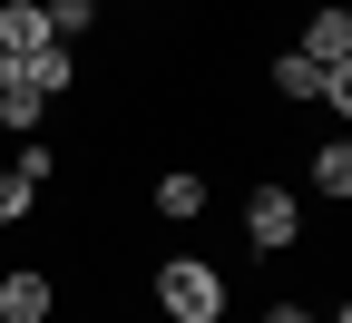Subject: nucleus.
<instances>
[{"label": "nucleus", "mask_w": 352, "mask_h": 323, "mask_svg": "<svg viewBox=\"0 0 352 323\" xmlns=\"http://www.w3.org/2000/svg\"><path fill=\"white\" fill-rule=\"evenodd\" d=\"M226 274H215L206 255H176V264H157V313L166 323H226Z\"/></svg>", "instance_id": "f257e3e1"}, {"label": "nucleus", "mask_w": 352, "mask_h": 323, "mask_svg": "<svg viewBox=\"0 0 352 323\" xmlns=\"http://www.w3.org/2000/svg\"><path fill=\"white\" fill-rule=\"evenodd\" d=\"M245 245L254 255H294L303 245V196L294 187H254L245 196Z\"/></svg>", "instance_id": "f03ea898"}, {"label": "nucleus", "mask_w": 352, "mask_h": 323, "mask_svg": "<svg viewBox=\"0 0 352 323\" xmlns=\"http://www.w3.org/2000/svg\"><path fill=\"white\" fill-rule=\"evenodd\" d=\"M50 313H59V284L39 264H10V274H0V323H50Z\"/></svg>", "instance_id": "7ed1b4c3"}, {"label": "nucleus", "mask_w": 352, "mask_h": 323, "mask_svg": "<svg viewBox=\"0 0 352 323\" xmlns=\"http://www.w3.org/2000/svg\"><path fill=\"white\" fill-rule=\"evenodd\" d=\"M294 59H314V69H352V10H342V0H333V10H314V20H303Z\"/></svg>", "instance_id": "20e7f679"}, {"label": "nucleus", "mask_w": 352, "mask_h": 323, "mask_svg": "<svg viewBox=\"0 0 352 323\" xmlns=\"http://www.w3.org/2000/svg\"><path fill=\"white\" fill-rule=\"evenodd\" d=\"M206 206H215V187H206V167H166V176H157V216H166V225H196Z\"/></svg>", "instance_id": "39448f33"}, {"label": "nucleus", "mask_w": 352, "mask_h": 323, "mask_svg": "<svg viewBox=\"0 0 352 323\" xmlns=\"http://www.w3.org/2000/svg\"><path fill=\"white\" fill-rule=\"evenodd\" d=\"M50 50V10L39 0H0V59H39Z\"/></svg>", "instance_id": "423d86ee"}, {"label": "nucleus", "mask_w": 352, "mask_h": 323, "mask_svg": "<svg viewBox=\"0 0 352 323\" xmlns=\"http://www.w3.org/2000/svg\"><path fill=\"white\" fill-rule=\"evenodd\" d=\"M303 187H314L323 206H342V196H352V137H342V127L323 137V147H314V167H303Z\"/></svg>", "instance_id": "0eeeda50"}, {"label": "nucleus", "mask_w": 352, "mask_h": 323, "mask_svg": "<svg viewBox=\"0 0 352 323\" xmlns=\"http://www.w3.org/2000/svg\"><path fill=\"white\" fill-rule=\"evenodd\" d=\"M20 79L39 88V98H59V88H78V50H59V39H50L39 59H20Z\"/></svg>", "instance_id": "6e6552de"}, {"label": "nucleus", "mask_w": 352, "mask_h": 323, "mask_svg": "<svg viewBox=\"0 0 352 323\" xmlns=\"http://www.w3.org/2000/svg\"><path fill=\"white\" fill-rule=\"evenodd\" d=\"M264 79H274V98H294V108H314V98H323V69H314V59H294V50L264 69Z\"/></svg>", "instance_id": "1a4fd4ad"}, {"label": "nucleus", "mask_w": 352, "mask_h": 323, "mask_svg": "<svg viewBox=\"0 0 352 323\" xmlns=\"http://www.w3.org/2000/svg\"><path fill=\"white\" fill-rule=\"evenodd\" d=\"M39 10H50V39H59V50H78V39L98 30V0H39Z\"/></svg>", "instance_id": "9d476101"}, {"label": "nucleus", "mask_w": 352, "mask_h": 323, "mask_svg": "<svg viewBox=\"0 0 352 323\" xmlns=\"http://www.w3.org/2000/svg\"><path fill=\"white\" fill-rule=\"evenodd\" d=\"M39 118H50V98H39L30 79H20V88H0V127H10V137H30Z\"/></svg>", "instance_id": "9b49d317"}, {"label": "nucleus", "mask_w": 352, "mask_h": 323, "mask_svg": "<svg viewBox=\"0 0 352 323\" xmlns=\"http://www.w3.org/2000/svg\"><path fill=\"white\" fill-rule=\"evenodd\" d=\"M30 216H39V187L20 167H0V225H30Z\"/></svg>", "instance_id": "f8f14e48"}, {"label": "nucleus", "mask_w": 352, "mask_h": 323, "mask_svg": "<svg viewBox=\"0 0 352 323\" xmlns=\"http://www.w3.org/2000/svg\"><path fill=\"white\" fill-rule=\"evenodd\" d=\"M314 108H333V127L352 118V69H323V98H314Z\"/></svg>", "instance_id": "ddd939ff"}, {"label": "nucleus", "mask_w": 352, "mask_h": 323, "mask_svg": "<svg viewBox=\"0 0 352 323\" xmlns=\"http://www.w3.org/2000/svg\"><path fill=\"white\" fill-rule=\"evenodd\" d=\"M20 176H30V187H50V176H59V157L39 147V137H20Z\"/></svg>", "instance_id": "4468645a"}, {"label": "nucleus", "mask_w": 352, "mask_h": 323, "mask_svg": "<svg viewBox=\"0 0 352 323\" xmlns=\"http://www.w3.org/2000/svg\"><path fill=\"white\" fill-rule=\"evenodd\" d=\"M264 323H323L314 304H264Z\"/></svg>", "instance_id": "2eb2a0df"}, {"label": "nucleus", "mask_w": 352, "mask_h": 323, "mask_svg": "<svg viewBox=\"0 0 352 323\" xmlns=\"http://www.w3.org/2000/svg\"><path fill=\"white\" fill-rule=\"evenodd\" d=\"M127 10H147V0H127Z\"/></svg>", "instance_id": "dca6fc26"}]
</instances>
